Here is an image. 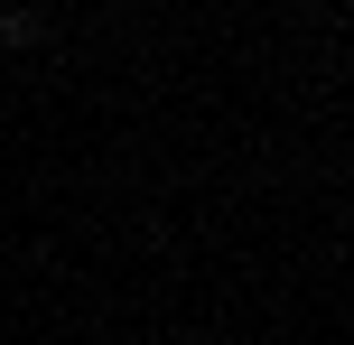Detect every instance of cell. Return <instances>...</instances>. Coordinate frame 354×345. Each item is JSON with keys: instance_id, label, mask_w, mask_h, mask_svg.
I'll use <instances>...</instances> for the list:
<instances>
[{"instance_id": "6da1fadb", "label": "cell", "mask_w": 354, "mask_h": 345, "mask_svg": "<svg viewBox=\"0 0 354 345\" xmlns=\"http://www.w3.org/2000/svg\"><path fill=\"white\" fill-rule=\"evenodd\" d=\"M37 37H47L37 10H0V47H37Z\"/></svg>"}]
</instances>
